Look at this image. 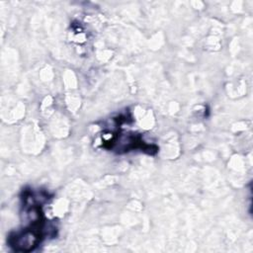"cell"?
Instances as JSON below:
<instances>
[{
    "mask_svg": "<svg viewBox=\"0 0 253 253\" xmlns=\"http://www.w3.org/2000/svg\"><path fill=\"white\" fill-rule=\"evenodd\" d=\"M42 227L30 226L13 232L8 237L9 246L17 252H31L40 245L42 239Z\"/></svg>",
    "mask_w": 253,
    "mask_h": 253,
    "instance_id": "1",
    "label": "cell"
}]
</instances>
